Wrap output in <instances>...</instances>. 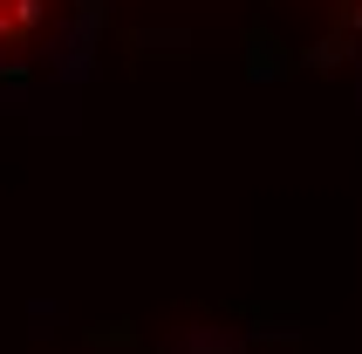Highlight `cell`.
Returning <instances> with one entry per match:
<instances>
[{"label": "cell", "mask_w": 362, "mask_h": 354, "mask_svg": "<svg viewBox=\"0 0 362 354\" xmlns=\"http://www.w3.org/2000/svg\"><path fill=\"white\" fill-rule=\"evenodd\" d=\"M41 7H48V0H0V35H7V41H21V35H28V28L41 20Z\"/></svg>", "instance_id": "cell-1"}]
</instances>
